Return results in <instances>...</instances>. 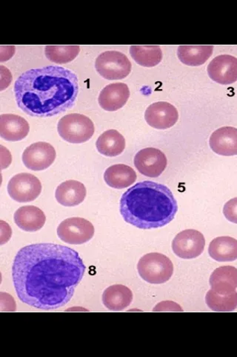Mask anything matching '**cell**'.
Returning a JSON list of instances; mask_svg holds the SVG:
<instances>
[{"label":"cell","mask_w":237,"mask_h":357,"mask_svg":"<svg viewBox=\"0 0 237 357\" xmlns=\"http://www.w3.org/2000/svg\"><path fill=\"white\" fill-rule=\"evenodd\" d=\"M95 68L105 79L121 80L130 74L131 63L126 55L117 51H107L98 56Z\"/></svg>","instance_id":"8992f818"},{"label":"cell","mask_w":237,"mask_h":357,"mask_svg":"<svg viewBox=\"0 0 237 357\" xmlns=\"http://www.w3.org/2000/svg\"><path fill=\"white\" fill-rule=\"evenodd\" d=\"M133 162L141 174L151 178L160 176L165 170L167 164L165 153L153 148L140 151L135 155Z\"/></svg>","instance_id":"8fae6325"},{"label":"cell","mask_w":237,"mask_h":357,"mask_svg":"<svg viewBox=\"0 0 237 357\" xmlns=\"http://www.w3.org/2000/svg\"><path fill=\"white\" fill-rule=\"evenodd\" d=\"M30 130L28 122L14 114H3L0 116V136L8 142L24 139Z\"/></svg>","instance_id":"2e32d148"},{"label":"cell","mask_w":237,"mask_h":357,"mask_svg":"<svg viewBox=\"0 0 237 357\" xmlns=\"http://www.w3.org/2000/svg\"><path fill=\"white\" fill-rule=\"evenodd\" d=\"M133 293L126 286L116 284L108 287L103 295V303L111 311H122L132 303Z\"/></svg>","instance_id":"44dd1931"},{"label":"cell","mask_w":237,"mask_h":357,"mask_svg":"<svg viewBox=\"0 0 237 357\" xmlns=\"http://www.w3.org/2000/svg\"><path fill=\"white\" fill-rule=\"evenodd\" d=\"M211 80L222 85L237 82V59L229 54L218 56L208 66Z\"/></svg>","instance_id":"4fadbf2b"},{"label":"cell","mask_w":237,"mask_h":357,"mask_svg":"<svg viewBox=\"0 0 237 357\" xmlns=\"http://www.w3.org/2000/svg\"><path fill=\"white\" fill-rule=\"evenodd\" d=\"M16 225L25 231L35 232L41 229L47 221L46 215L38 207L22 206L15 214Z\"/></svg>","instance_id":"ac0fdd59"},{"label":"cell","mask_w":237,"mask_h":357,"mask_svg":"<svg viewBox=\"0 0 237 357\" xmlns=\"http://www.w3.org/2000/svg\"><path fill=\"white\" fill-rule=\"evenodd\" d=\"M86 194V188L82 183L67 181L61 183L56 188L55 197L60 205L73 207L83 203Z\"/></svg>","instance_id":"d6986e66"},{"label":"cell","mask_w":237,"mask_h":357,"mask_svg":"<svg viewBox=\"0 0 237 357\" xmlns=\"http://www.w3.org/2000/svg\"><path fill=\"white\" fill-rule=\"evenodd\" d=\"M206 301L208 307L214 312H232L237 308V292L222 296L210 289Z\"/></svg>","instance_id":"484cf974"},{"label":"cell","mask_w":237,"mask_h":357,"mask_svg":"<svg viewBox=\"0 0 237 357\" xmlns=\"http://www.w3.org/2000/svg\"><path fill=\"white\" fill-rule=\"evenodd\" d=\"M7 189L9 196L17 202L29 203L40 195L42 184L35 175L21 173L10 178Z\"/></svg>","instance_id":"52a82bcc"},{"label":"cell","mask_w":237,"mask_h":357,"mask_svg":"<svg viewBox=\"0 0 237 357\" xmlns=\"http://www.w3.org/2000/svg\"><path fill=\"white\" fill-rule=\"evenodd\" d=\"M206 239L195 229H186L177 234L172 242V250L180 259H194L204 251Z\"/></svg>","instance_id":"9c48e42d"},{"label":"cell","mask_w":237,"mask_h":357,"mask_svg":"<svg viewBox=\"0 0 237 357\" xmlns=\"http://www.w3.org/2000/svg\"><path fill=\"white\" fill-rule=\"evenodd\" d=\"M223 215L229 221L237 225V197L230 199L224 204Z\"/></svg>","instance_id":"83f0119b"},{"label":"cell","mask_w":237,"mask_h":357,"mask_svg":"<svg viewBox=\"0 0 237 357\" xmlns=\"http://www.w3.org/2000/svg\"><path fill=\"white\" fill-rule=\"evenodd\" d=\"M15 93L18 107L27 115L51 117L74 106L79 80L62 66H44L22 73L15 84Z\"/></svg>","instance_id":"7a4b0ae2"},{"label":"cell","mask_w":237,"mask_h":357,"mask_svg":"<svg viewBox=\"0 0 237 357\" xmlns=\"http://www.w3.org/2000/svg\"><path fill=\"white\" fill-rule=\"evenodd\" d=\"M129 97V88L126 84H111L101 91L98 102L104 109L114 112L125 106Z\"/></svg>","instance_id":"5bb4252c"},{"label":"cell","mask_w":237,"mask_h":357,"mask_svg":"<svg viewBox=\"0 0 237 357\" xmlns=\"http://www.w3.org/2000/svg\"><path fill=\"white\" fill-rule=\"evenodd\" d=\"M138 270L146 282L161 284L170 280L174 273V265L165 255L152 252L142 257Z\"/></svg>","instance_id":"277c9868"},{"label":"cell","mask_w":237,"mask_h":357,"mask_svg":"<svg viewBox=\"0 0 237 357\" xmlns=\"http://www.w3.org/2000/svg\"><path fill=\"white\" fill-rule=\"evenodd\" d=\"M137 174L129 165H114L108 167L104 174L106 184L113 188L123 189L133 185L137 181Z\"/></svg>","instance_id":"ffe728a7"},{"label":"cell","mask_w":237,"mask_h":357,"mask_svg":"<svg viewBox=\"0 0 237 357\" xmlns=\"http://www.w3.org/2000/svg\"><path fill=\"white\" fill-rule=\"evenodd\" d=\"M213 46H179L178 58L183 63L198 66L204 64L213 54Z\"/></svg>","instance_id":"cb8c5ba5"},{"label":"cell","mask_w":237,"mask_h":357,"mask_svg":"<svg viewBox=\"0 0 237 357\" xmlns=\"http://www.w3.org/2000/svg\"><path fill=\"white\" fill-rule=\"evenodd\" d=\"M80 52V46H47L44 49L47 58L58 64L73 61Z\"/></svg>","instance_id":"4316f807"},{"label":"cell","mask_w":237,"mask_h":357,"mask_svg":"<svg viewBox=\"0 0 237 357\" xmlns=\"http://www.w3.org/2000/svg\"><path fill=\"white\" fill-rule=\"evenodd\" d=\"M97 149L101 155L115 158L120 155L126 149V139L116 130L104 132L98 138L96 143Z\"/></svg>","instance_id":"603a6c76"},{"label":"cell","mask_w":237,"mask_h":357,"mask_svg":"<svg viewBox=\"0 0 237 357\" xmlns=\"http://www.w3.org/2000/svg\"><path fill=\"white\" fill-rule=\"evenodd\" d=\"M145 119L151 127L165 130L172 128L176 124L179 114L174 105L161 102L154 103L147 108Z\"/></svg>","instance_id":"7c38bea8"},{"label":"cell","mask_w":237,"mask_h":357,"mask_svg":"<svg viewBox=\"0 0 237 357\" xmlns=\"http://www.w3.org/2000/svg\"><path fill=\"white\" fill-rule=\"evenodd\" d=\"M209 144L211 150L218 155H237V128L223 127L218 129L211 134Z\"/></svg>","instance_id":"9a60e30c"},{"label":"cell","mask_w":237,"mask_h":357,"mask_svg":"<svg viewBox=\"0 0 237 357\" xmlns=\"http://www.w3.org/2000/svg\"><path fill=\"white\" fill-rule=\"evenodd\" d=\"M58 130L63 139L72 144L88 142L95 131L92 119L78 114L63 116L58 122Z\"/></svg>","instance_id":"5b68a950"},{"label":"cell","mask_w":237,"mask_h":357,"mask_svg":"<svg viewBox=\"0 0 237 357\" xmlns=\"http://www.w3.org/2000/svg\"><path fill=\"white\" fill-rule=\"evenodd\" d=\"M85 270L83 259L74 250L54 243H36L17 252L13 279L22 303L52 310L70 303Z\"/></svg>","instance_id":"6da1fadb"},{"label":"cell","mask_w":237,"mask_h":357,"mask_svg":"<svg viewBox=\"0 0 237 357\" xmlns=\"http://www.w3.org/2000/svg\"><path fill=\"white\" fill-rule=\"evenodd\" d=\"M130 54L139 65L154 67L163 60V52L159 46H131Z\"/></svg>","instance_id":"d4e9b609"},{"label":"cell","mask_w":237,"mask_h":357,"mask_svg":"<svg viewBox=\"0 0 237 357\" xmlns=\"http://www.w3.org/2000/svg\"><path fill=\"white\" fill-rule=\"evenodd\" d=\"M211 258L218 262H231L237 259V240L229 236L213 239L209 248Z\"/></svg>","instance_id":"7402d4cb"},{"label":"cell","mask_w":237,"mask_h":357,"mask_svg":"<svg viewBox=\"0 0 237 357\" xmlns=\"http://www.w3.org/2000/svg\"><path fill=\"white\" fill-rule=\"evenodd\" d=\"M56 153L51 144L36 142L28 146L22 153V162L28 169L40 172L49 169L56 160Z\"/></svg>","instance_id":"30bf717a"},{"label":"cell","mask_w":237,"mask_h":357,"mask_svg":"<svg viewBox=\"0 0 237 357\" xmlns=\"http://www.w3.org/2000/svg\"><path fill=\"white\" fill-rule=\"evenodd\" d=\"M120 208L124 220L141 229L167 225L178 211L171 190L152 181L140 182L131 187L122 195Z\"/></svg>","instance_id":"3957f363"},{"label":"cell","mask_w":237,"mask_h":357,"mask_svg":"<svg viewBox=\"0 0 237 357\" xmlns=\"http://www.w3.org/2000/svg\"><path fill=\"white\" fill-rule=\"evenodd\" d=\"M95 232L92 223L82 218H67L58 228L60 239L72 245H81L91 241Z\"/></svg>","instance_id":"ba28073f"},{"label":"cell","mask_w":237,"mask_h":357,"mask_svg":"<svg viewBox=\"0 0 237 357\" xmlns=\"http://www.w3.org/2000/svg\"><path fill=\"white\" fill-rule=\"evenodd\" d=\"M210 285L213 292L227 296L236 292L237 269L232 266L218 268L210 277Z\"/></svg>","instance_id":"e0dca14e"}]
</instances>
